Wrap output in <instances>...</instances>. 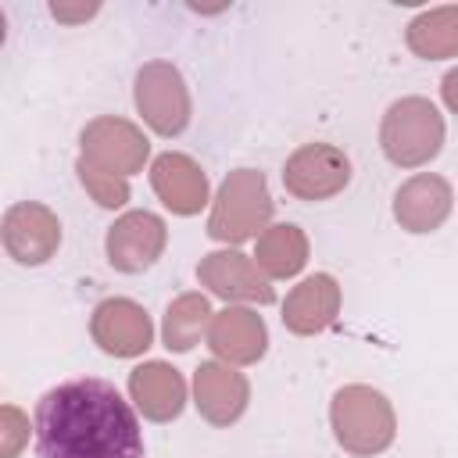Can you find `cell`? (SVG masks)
Masks as SVG:
<instances>
[{
  "mask_svg": "<svg viewBox=\"0 0 458 458\" xmlns=\"http://www.w3.org/2000/svg\"><path fill=\"white\" fill-rule=\"evenodd\" d=\"M136 111L161 136H179L190 125V89L175 64L147 61L136 72Z\"/></svg>",
  "mask_w": 458,
  "mask_h": 458,
  "instance_id": "obj_5",
  "label": "cell"
},
{
  "mask_svg": "<svg viewBox=\"0 0 458 458\" xmlns=\"http://www.w3.org/2000/svg\"><path fill=\"white\" fill-rule=\"evenodd\" d=\"M75 172H79V182L86 186V193H89L100 208H122V204L129 200V179L111 175V172H100V168H93V165H86V161H79Z\"/></svg>",
  "mask_w": 458,
  "mask_h": 458,
  "instance_id": "obj_21",
  "label": "cell"
},
{
  "mask_svg": "<svg viewBox=\"0 0 458 458\" xmlns=\"http://www.w3.org/2000/svg\"><path fill=\"white\" fill-rule=\"evenodd\" d=\"M351 182V157L333 143H304L283 165V186L301 200H326Z\"/></svg>",
  "mask_w": 458,
  "mask_h": 458,
  "instance_id": "obj_7",
  "label": "cell"
},
{
  "mask_svg": "<svg viewBox=\"0 0 458 458\" xmlns=\"http://www.w3.org/2000/svg\"><path fill=\"white\" fill-rule=\"evenodd\" d=\"M383 154L401 168H419L440 154L444 118L426 97H401L386 107L379 129Z\"/></svg>",
  "mask_w": 458,
  "mask_h": 458,
  "instance_id": "obj_4",
  "label": "cell"
},
{
  "mask_svg": "<svg viewBox=\"0 0 458 458\" xmlns=\"http://www.w3.org/2000/svg\"><path fill=\"white\" fill-rule=\"evenodd\" d=\"M39 458H143V437L129 401L104 379H72L36 404Z\"/></svg>",
  "mask_w": 458,
  "mask_h": 458,
  "instance_id": "obj_1",
  "label": "cell"
},
{
  "mask_svg": "<svg viewBox=\"0 0 458 458\" xmlns=\"http://www.w3.org/2000/svg\"><path fill=\"white\" fill-rule=\"evenodd\" d=\"M168 229L154 211H125L111 229H107V261L118 272H143L150 268L161 250H165Z\"/></svg>",
  "mask_w": 458,
  "mask_h": 458,
  "instance_id": "obj_10",
  "label": "cell"
},
{
  "mask_svg": "<svg viewBox=\"0 0 458 458\" xmlns=\"http://www.w3.org/2000/svg\"><path fill=\"white\" fill-rule=\"evenodd\" d=\"M0 419H4V458H14L18 447H21L25 437H29V419H25L18 408H11V404H4Z\"/></svg>",
  "mask_w": 458,
  "mask_h": 458,
  "instance_id": "obj_22",
  "label": "cell"
},
{
  "mask_svg": "<svg viewBox=\"0 0 458 458\" xmlns=\"http://www.w3.org/2000/svg\"><path fill=\"white\" fill-rule=\"evenodd\" d=\"M258 268L268 276V279H290L297 276L304 265H308V236L301 225L293 222H279V225H268L261 236H258Z\"/></svg>",
  "mask_w": 458,
  "mask_h": 458,
  "instance_id": "obj_18",
  "label": "cell"
},
{
  "mask_svg": "<svg viewBox=\"0 0 458 458\" xmlns=\"http://www.w3.org/2000/svg\"><path fill=\"white\" fill-rule=\"evenodd\" d=\"M89 336L100 351H107L114 358H136L150 347L154 326H150L147 308H140L136 301L107 297L89 315Z\"/></svg>",
  "mask_w": 458,
  "mask_h": 458,
  "instance_id": "obj_9",
  "label": "cell"
},
{
  "mask_svg": "<svg viewBox=\"0 0 458 458\" xmlns=\"http://www.w3.org/2000/svg\"><path fill=\"white\" fill-rule=\"evenodd\" d=\"M250 401L247 376L225 361H200L193 372V404L211 426H233Z\"/></svg>",
  "mask_w": 458,
  "mask_h": 458,
  "instance_id": "obj_12",
  "label": "cell"
},
{
  "mask_svg": "<svg viewBox=\"0 0 458 458\" xmlns=\"http://www.w3.org/2000/svg\"><path fill=\"white\" fill-rule=\"evenodd\" d=\"M197 279L225 301H254V304H272L276 301V290H272L268 276L240 250L204 254L200 265H197Z\"/></svg>",
  "mask_w": 458,
  "mask_h": 458,
  "instance_id": "obj_11",
  "label": "cell"
},
{
  "mask_svg": "<svg viewBox=\"0 0 458 458\" xmlns=\"http://www.w3.org/2000/svg\"><path fill=\"white\" fill-rule=\"evenodd\" d=\"M0 236H4V250L18 265H43L54 258V250L61 243V222L47 204L21 200V204L7 208Z\"/></svg>",
  "mask_w": 458,
  "mask_h": 458,
  "instance_id": "obj_8",
  "label": "cell"
},
{
  "mask_svg": "<svg viewBox=\"0 0 458 458\" xmlns=\"http://www.w3.org/2000/svg\"><path fill=\"white\" fill-rule=\"evenodd\" d=\"M340 311V286L333 276L326 272H315L308 276L304 283H297L290 293H286V304H283V326L297 336H311V333H322Z\"/></svg>",
  "mask_w": 458,
  "mask_h": 458,
  "instance_id": "obj_17",
  "label": "cell"
},
{
  "mask_svg": "<svg viewBox=\"0 0 458 458\" xmlns=\"http://www.w3.org/2000/svg\"><path fill=\"white\" fill-rule=\"evenodd\" d=\"M208 347L225 361V365H250L265 354L268 347V329L258 311L250 308H225L211 318L208 329Z\"/></svg>",
  "mask_w": 458,
  "mask_h": 458,
  "instance_id": "obj_15",
  "label": "cell"
},
{
  "mask_svg": "<svg viewBox=\"0 0 458 458\" xmlns=\"http://www.w3.org/2000/svg\"><path fill=\"white\" fill-rule=\"evenodd\" d=\"M129 397L150 422H168L186 404V379L168 361H143L129 372Z\"/></svg>",
  "mask_w": 458,
  "mask_h": 458,
  "instance_id": "obj_16",
  "label": "cell"
},
{
  "mask_svg": "<svg viewBox=\"0 0 458 458\" xmlns=\"http://www.w3.org/2000/svg\"><path fill=\"white\" fill-rule=\"evenodd\" d=\"M211 318H215V311H211V304H208L204 293H182V297H175L168 304L165 326H161L165 347L168 351H190L204 336V329H211Z\"/></svg>",
  "mask_w": 458,
  "mask_h": 458,
  "instance_id": "obj_20",
  "label": "cell"
},
{
  "mask_svg": "<svg viewBox=\"0 0 458 458\" xmlns=\"http://www.w3.org/2000/svg\"><path fill=\"white\" fill-rule=\"evenodd\" d=\"M272 218V193L258 168H236L218 186V197L211 204L208 236L218 243H243L250 236H261Z\"/></svg>",
  "mask_w": 458,
  "mask_h": 458,
  "instance_id": "obj_3",
  "label": "cell"
},
{
  "mask_svg": "<svg viewBox=\"0 0 458 458\" xmlns=\"http://www.w3.org/2000/svg\"><path fill=\"white\" fill-rule=\"evenodd\" d=\"M440 93H444V104L458 114V68H451L447 75H444V82H440Z\"/></svg>",
  "mask_w": 458,
  "mask_h": 458,
  "instance_id": "obj_24",
  "label": "cell"
},
{
  "mask_svg": "<svg viewBox=\"0 0 458 458\" xmlns=\"http://www.w3.org/2000/svg\"><path fill=\"white\" fill-rule=\"evenodd\" d=\"M408 47L411 54L437 61V57H454L458 54V4L422 11L408 25Z\"/></svg>",
  "mask_w": 458,
  "mask_h": 458,
  "instance_id": "obj_19",
  "label": "cell"
},
{
  "mask_svg": "<svg viewBox=\"0 0 458 458\" xmlns=\"http://www.w3.org/2000/svg\"><path fill=\"white\" fill-rule=\"evenodd\" d=\"M329 426H333L336 444L361 458L386 451L397 437V419H394L390 401L376 386H365V383H351L333 394Z\"/></svg>",
  "mask_w": 458,
  "mask_h": 458,
  "instance_id": "obj_2",
  "label": "cell"
},
{
  "mask_svg": "<svg viewBox=\"0 0 458 458\" xmlns=\"http://www.w3.org/2000/svg\"><path fill=\"white\" fill-rule=\"evenodd\" d=\"M93 11H97V4H86V7H64V4H50V14H54V18H64V21L89 18Z\"/></svg>",
  "mask_w": 458,
  "mask_h": 458,
  "instance_id": "obj_23",
  "label": "cell"
},
{
  "mask_svg": "<svg viewBox=\"0 0 458 458\" xmlns=\"http://www.w3.org/2000/svg\"><path fill=\"white\" fill-rule=\"evenodd\" d=\"M150 186L161 197L165 208H172L175 215H197L208 204V175L204 168L186 157V154H161L150 165Z\"/></svg>",
  "mask_w": 458,
  "mask_h": 458,
  "instance_id": "obj_14",
  "label": "cell"
},
{
  "mask_svg": "<svg viewBox=\"0 0 458 458\" xmlns=\"http://www.w3.org/2000/svg\"><path fill=\"white\" fill-rule=\"evenodd\" d=\"M454 208V190L444 175L422 172L411 175L397 193H394V218L408 233H433L447 222Z\"/></svg>",
  "mask_w": 458,
  "mask_h": 458,
  "instance_id": "obj_13",
  "label": "cell"
},
{
  "mask_svg": "<svg viewBox=\"0 0 458 458\" xmlns=\"http://www.w3.org/2000/svg\"><path fill=\"white\" fill-rule=\"evenodd\" d=\"M79 147H82L79 161H86V165H93L100 172L122 175V179H129L132 172H140L143 161H147V150H150L147 136L129 118H114V114L93 118L82 129Z\"/></svg>",
  "mask_w": 458,
  "mask_h": 458,
  "instance_id": "obj_6",
  "label": "cell"
}]
</instances>
